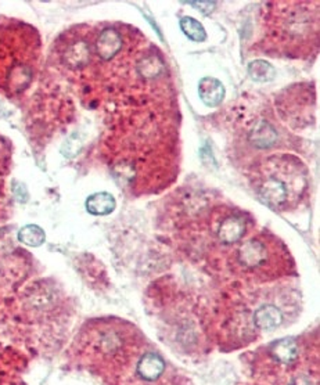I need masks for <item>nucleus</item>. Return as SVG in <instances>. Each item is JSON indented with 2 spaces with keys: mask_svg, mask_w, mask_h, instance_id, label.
I'll return each instance as SVG.
<instances>
[{
  "mask_svg": "<svg viewBox=\"0 0 320 385\" xmlns=\"http://www.w3.org/2000/svg\"><path fill=\"white\" fill-rule=\"evenodd\" d=\"M147 338L123 319H97L82 327L72 344L74 359L104 385L118 376L129 358Z\"/></svg>",
  "mask_w": 320,
  "mask_h": 385,
  "instance_id": "obj_1",
  "label": "nucleus"
},
{
  "mask_svg": "<svg viewBox=\"0 0 320 385\" xmlns=\"http://www.w3.org/2000/svg\"><path fill=\"white\" fill-rule=\"evenodd\" d=\"M294 262L286 246L269 233H259L244 241L232 255L233 272L256 281H269L286 276Z\"/></svg>",
  "mask_w": 320,
  "mask_h": 385,
  "instance_id": "obj_2",
  "label": "nucleus"
},
{
  "mask_svg": "<svg viewBox=\"0 0 320 385\" xmlns=\"http://www.w3.org/2000/svg\"><path fill=\"white\" fill-rule=\"evenodd\" d=\"M254 188L260 200L272 209L283 211L295 204L307 188V171L291 157L267 161L256 174Z\"/></svg>",
  "mask_w": 320,
  "mask_h": 385,
  "instance_id": "obj_3",
  "label": "nucleus"
},
{
  "mask_svg": "<svg viewBox=\"0 0 320 385\" xmlns=\"http://www.w3.org/2000/svg\"><path fill=\"white\" fill-rule=\"evenodd\" d=\"M181 376L147 340L111 385H181Z\"/></svg>",
  "mask_w": 320,
  "mask_h": 385,
  "instance_id": "obj_4",
  "label": "nucleus"
},
{
  "mask_svg": "<svg viewBox=\"0 0 320 385\" xmlns=\"http://www.w3.org/2000/svg\"><path fill=\"white\" fill-rule=\"evenodd\" d=\"M308 358L311 356L295 338L277 340L258 351L254 370L263 382L276 385L298 369Z\"/></svg>",
  "mask_w": 320,
  "mask_h": 385,
  "instance_id": "obj_5",
  "label": "nucleus"
},
{
  "mask_svg": "<svg viewBox=\"0 0 320 385\" xmlns=\"http://www.w3.org/2000/svg\"><path fill=\"white\" fill-rule=\"evenodd\" d=\"M281 6L276 34L288 45L315 43L319 39V4L315 3L312 8L311 3H281Z\"/></svg>",
  "mask_w": 320,
  "mask_h": 385,
  "instance_id": "obj_6",
  "label": "nucleus"
},
{
  "mask_svg": "<svg viewBox=\"0 0 320 385\" xmlns=\"http://www.w3.org/2000/svg\"><path fill=\"white\" fill-rule=\"evenodd\" d=\"M214 233L221 244L233 246L240 243L249 233V222L239 212H226L215 220Z\"/></svg>",
  "mask_w": 320,
  "mask_h": 385,
  "instance_id": "obj_7",
  "label": "nucleus"
},
{
  "mask_svg": "<svg viewBox=\"0 0 320 385\" xmlns=\"http://www.w3.org/2000/svg\"><path fill=\"white\" fill-rule=\"evenodd\" d=\"M123 36L116 28L103 29L93 45L95 53L104 62L113 60L123 49Z\"/></svg>",
  "mask_w": 320,
  "mask_h": 385,
  "instance_id": "obj_8",
  "label": "nucleus"
},
{
  "mask_svg": "<svg viewBox=\"0 0 320 385\" xmlns=\"http://www.w3.org/2000/svg\"><path fill=\"white\" fill-rule=\"evenodd\" d=\"M276 385H319V358H308L298 369Z\"/></svg>",
  "mask_w": 320,
  "mask_h": 385,
  "instance_id": "obj_9",
  "label": "nucleus"
},
{
  "mask_svg": "<svg viewBox=\"0 0 320 385\" xmlns=\"http://www.w3.org/2000/svg\"><path fill=\"white\" fill-rule=\"evenodd\" d=\"M92 53L93 48L89 42L83 39H75L67 45L63 53V60L68 66L78 69L92 62Z\"/></svg>",
  "mask_w": 320,
  "mask_h": 385,
  "instance_id": "obj_10",
  "label": "nucleus"
},
{
  "mask_svg": "<svg viewBox=\"0 0 320 385\" xmlns=\"http://www.w3.org/2000/svg\"><path fill=\"white\" fill-rule=\"evenodd\" d=\"M198 93L204 104H207L208 107H215L223 100L225 89L219 80L214 78H204L200 82Z\"/></svg>",
  "mask_w": 320,
  "mask_h": 385,
  "instance_id": "obj_11",
  "label": "nucleus"
},
{
  "mask_svg": "<svg viewBox=\"0 0 320 385\" xmlns=\"http://www.w3.org/2000/svg\"><path fill=\"white\" fill-rule=\"evenodd\" d=\"M116 198L110 192H100L92 194L86 200V209L92 215L104 216L116 209Z\"/></svg>",
  "mask_w": 320,
  "mask_h": 385,
  "instance_id": "obj_12",
  "label": "nucleus"
},
{
  "mask_svg": "<svg viewBox=\"0 0 320 385\" xmlns=\"http://www.w3.org/2000/svg\"><path fill=\"white\" fill-rule=\"evenodd\" d=\"M254 323L259 330H273L283 323V314L273 305H265L254 314Z\"/></svg>",
  "mask_w": 320,
  "mask_h": 385,
  "instance_id": "obj_13",
  "label": "nucleus"
},
{
  "mask_svg": "<svg viewBox=\"0 0 320 385\" xmlns=\"http://www.w3.org/2000/svg\"><path fill=\"white\" fill-rule=\"evenodd\" d=\"M18 240L29 247H39L45 243L46 234L42 227L36 225H27L18 232Z\"/></svg>",
  "mask_w": 320,
  "mask_h": 385,
  "instance_id": "obj_14",
  "label": "nucleus"
},
{
  "mask_svg": "<svg viewBox=\"0 0 320 385\" xmlns=\"http://www.w3.org/2000/svg\"><path fill=\"white\" fill-rule=\"evenodd\" d=\"M273 140H274L273 128L265 121H259L251 130V141L258 147L272 146Z\"/></svg>",
  "mask_w": 320,
  "mask_h": 385,
  "instance_id": "obj_15",
  "label": "nucleus"
},
{
  "mask_svg": "<svg viewBox=\"0 0 320 385\" xmlns=\"http://www.w3.org/2000/svg\"><path fill=\"white\" fill-rule=\"evenodd\" d=\"M181 28L183 34L194 42H204L207 39V32L204 27L192 17H183L181 20Z\"/></svg>",
  "mask_w": 320,
  "mask_h": 385,
  "instance_id": "obj_16",
  "label": "nucleus"
},
{
  "mask_svg": "<svg viewBox=\"0 0 320 385\" xmlns=\"http://www.w3.org/2000/svg\"><path fill=\"white\" fill-rule=\"evenodd\" d=\"M249 72L256 82H267L274 76V71L265 62H254L250 64Z\"/></svg>",
  "mask_w": 320,
  "mask_h": 385,
  "instance_id": "obj_17",
  "label": "nucleus"
},
{
  "mask_svg": "<svg viewBox=\"0 0 320 385\" xmlns=\"http://www.w3.org/2000/svg\"><path fill=\"white\" fill-rule=\"evenodd\" d=\"M81 148H82V139L79 137L78 133H75V134H72V136L65 141L64 146H63V148H62V151H63V154H64L65 157L72 158V157H75V155L81 151Z\"/></svg>",
  "mask_w": 320,
  "mask_h": 385,
  "instance_id": "obj_18",
  "label": "nucleus"
}]
</instances>
